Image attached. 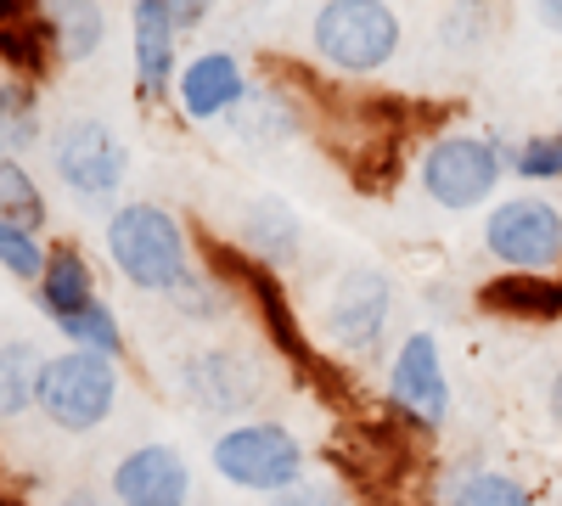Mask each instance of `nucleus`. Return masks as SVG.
Returning a JSON list of instances; mask_svg holds the SVG:
<instances>
[{
    "mask_svg": "<svg viewBox=\"0 0 562 506\" xmlns=\"http://www.w3.org/2000/svg\"><path fill=\"white\" fill-rule=\"evenodd\" d=\"M389 400L400 417L422 423V428H439L450 417V383H445V360L439 344L428 333H411L389 366Z\"/></svg>",
    "mask_w": 562,
    "mask_h": 506,
    "instance_id": "nucleus-10",
    "label": "nucleus"
},
{
    "mask_svg": "<svg viewBox=\"0 0 562 506\" xmlns=\"http://www.w3.org/2000/svg\"><path fill=\"white\" fill-rule=\"evenodd\" d=\"M551 417H557V428H562V372H557V383H551Z\"/></svg>",
    "mask_w": 562,
    "mask_h": 506,
    "instance_id": "nucleus-33",
    "label": "nucleus"
},
{
    "mask_svg": "<svg viewBox=\"0 0 562 506\" xmlns=\"http://www.w3.org/2000/svg\"><path fill=\"white\" fill-rule=\"evenodd\" d=\"M248 248H254L259 265H288L299 254V220H293V209L259 198L248 209Z\"/></svg>",
    "mask_w": 562,
    "mask_h": 506,
    "instance_id": "nucleus-19",
    "label": "nucleus"
},
{
    "mask_svg": "<svg viewBox=\"0 0 562 506\" xmlns=\"http://www.w3.org/2000/svg\"><path fill=\"white\" fill-rule=\"evenodd\" d=\"M175 383L209 417H237V411H248L259 400V366L248 355H231V349H198L180 360Z\"/></svg>",
    "mask_w": 562,
    "mask_h": 506,
    "instance_id": "nucleus-9",
    "label": "nucleus"
},
{
    "mask_svg": "<svg viewBox=\"0 0 562 506\" xmlns=\"http://www.w3.org/2000/svg\"><path fill=\"white\" fill-rule=\"evenodd\" d=\"M119 506H186L192 501V468L175 445H135L113 468Z\"/></svg>",
    "mask_w": 562,
    "mask_h": 506,
    "instance_id": "nucleus-11",
    "label": "nucleus"
},
{
    "mask_svg": "<svg viewBox=\"0 0 562 506\" xmlns=\"http://www.w3.org/2000/svg\"><path fill=\"white\" fill-rule=\"evenodd\" d=\"M270 506H355V501H349V490H344V484L304 473V479H293L288 490H276V495H270Z\"/></svg>",
    "mask_w": 562,
    "mask_h": 506,
    "instance_id": "nucleus-28",
    "label": "nucleus"
},
{
    "mask_svg": "<svg viewBox=\"0 0 562 506\" xmlns=\"http://www.w3.org/2000/svg\"><path fill=\"white\" fill-rule=\"evenodd\" d=\"M63 506H102V501L90 495V490H68V495H63Z\"/></svg>",
    "mask_w": 562,
    "mask_h": 506,
    "instance_id": "nucleus-32",
    "label": "nucleus"
},
{
    "mask_svg": "<svg viewBox=\"0 0 562 506\" xmlns=\"http://www.w3.org/2000/svg\"><path fill=\"white\" fill-rule=\"evenodd\" d=\"M108 254L124 270V282L140 293H175L186 276H198L186 225L158 203H124L108 220Z\"/></svg>",
    "mask_w": 562,
    "mask_h": 506,
    "instance_id": "nucleus-1",
    "label": "nucleus"
},
{
    "mask_svg": "<svg viewBox=\"0 0 562 506\" xmlns=\"http://www.w3.org/2000/svg\"><path fill=\"white\" fill-rule=\"evenodd\" d=\"M97 304V282H90V259L79 248H52V259H45V276H40V310L57 321L79 315Z\"/></svg>",
    "mask_w": 562,
    "mask_h": 506,
    "instance_id": "nucleus-16",
    "label": "nucleus"
},
{
    "mask_svg": "<svg viewBox=\"0 0 562 506\" xmlns=\"http://www.w3.org/2000/svg\"><path fill=\"white\" fill-rule=\"evenodd\" d=\"M535 12H540L551 29H562V0H535Z\"/></svg>",
    "mask_w": 562,
    "mask_h": 506,
    "instance_id": "nucleus-31",
    "label": "nucleus"
},
{
    "mask_svg": "<svg viewBox=\"0 0 562 506\" xmlns=\"http://www.w3.org/2000/svg\"><path fill=\"white\" fill-rule=\"evenodd\" d=\"M45 259H52V254L40 248L34 232H23V225H0V265H7L18 282H40V276H45Z\"/></svg>",
    "mask_w": 562,
    "mask_h": 506,
    "instance_id": "nucleus-26",
    "label": "nucleus"
},
{
    "mask_svg": "<svg viewBox=\"0 0 562 506\" xmlns=\"http://www.w3.org/2000/svg\"><path fill=\"white\" fill-rule=\"evenodd\" d=\"M40 142V97L34 85H0V158H18Z\"/></svg>",
    "mask_w": 562,
    "mask_h": 506,
    "instance_id": "nucleus-21",
    "label": "nucleus"
},
{
    "mask_svg": "<svg viewBox=\"0 0 562 506\" xmlns=\"http://www.w3.org/2000/svg\"><path fill=\"white\" fill-rule=\"evenodd\" d=\"M479 304L490 315H512V321H557L562 315V282L529 276V270H506V276L479 288Z\"/></svg>",
    "mask_w": 562,
    "mask_h": 506,
    "instance_id": "nucleus-14",
    "label": "nucleus"
},
{
    "mask_svg": "<svg viewBox=\"0 0 562 506\" xmlns=\"http://www.w3.org/2000/svg\"><path fill=\"white\" fill-rule=\"evenodd\" d=\"M501 180H506V158L495 142H479V135H439L422 153V192L450 214L490 203Z\"/></svg>",
    "mask_w": 562,
    "mask_h": 506,
    "instance_id": "nucleus-5",
    "label": "nucleus"
},
{
    "mask_svg": "<svg viewBox=\"0 0 562 506\" xmlns=\"http://www.w3.org/2000/svg\"><path fill=\"white\" fill-rule=\"evenodd\" d=\"M52 169L79 198H113L130 180V147L102 119H68L52 135Z\"/></svg>",
    "mask_w": 562,
    "mask_h": 506,
    "instance_id": "nucleus-6",
    "label": "nucleus"
},
{
    "mask_svg": "<svg viewBox=\"0 0 562 506\" xmlns=\"http://www.w3.org/2000/svg\"><path fill=\"white\" fill-rule=\"evenodd\" d=\"M445 506H535V490H524L506 473H467L461 484H450Z\"/></svg>",
    "mask_w": 562,
    "mask_h": 506,
    "instance_id": "nucleus-24",
    "label": "nucleus"
},
{
    "mask_svg": "<svg viewBox=\"0 0 562 506\" xmlns=\"http://www.w3.org/2000/svg\"><path fill=\"white\" fill-rule=\"evenodd\" d=\"M164 7H169L175 29H198V23L214 12V0H164Z\"/></svg>",
    "mask_w": 562,
    "mask_h": 506,
    "instance_id": "nucleus-30",
    "label": "nucleus"
},
{
    "mask_svg": "<svg viewBox=\"0 0 562 506\" xmlns=\"http://www.w3.org/2000/svg\"><path fill=\"white\" fill-rule=\"evenodd\" d=\"M315 52L344 74H378L400 52V18L383 0H326L315 12Z\"/></svg>",
    "mask_w": 562,
    "mask_h": 506,
    "instance_id": "nucleus-3",
    "label": "nucleus"
},
{
    "mask_svg": "<svg viewBox=\"0 0 562 506\" xmlns=\"http://www.w3.org/2000/svg\"><path fill=\"white\" fill-rule=\"evenodd\" d=\"M180 315H192V321H214L225 304H220V282H203V276H186V282L169 293Z\"/></svg>",
    "mask_w": 562,
    "mask_h": 506,
    "instance_id": "nucleus-29",
    "label": "nucleus"
},
{
    "mask_svg": "<svg viewBox=\"0 0 562 506\" xmlns=\"http://www.w3.org/2000/svg\"><path fill=\"white\" fill-rule=\"evenodd\" d=\"M130 34H135V85L147 97H164L175 79V18L164 0H135L130 7Z\"/></svg>",
    "mask_w": 562,
    "mask_h": 506,
    "instance_id": "nucleus-13",
    "label": "nucleus"
},
{
    "mask_svg": "<svg viewBox=\"0 0 562 506\" xmlns=\"http://www.w3.org/2000/svg\"><path fill=\"white\" fill-rule=\"evenodd\" d=\"M231 270H237V276H243V288L259 299V315H265V327H270L276 349L288 355V360H304V333H299V321L288 315V299H281L270 265H259V259H231Z\"/></svg>",
    "mask_w": 562,
    "mask_h": 506,
    "instance_id": "nucleus-18",
    "label": "nucleus"
},
{
    "mask_svg": "<svg viewBox=\"0 0 562 506\" xmlns=\"http://www.w3.org/2000/svg\"><path fill=\"white\" fill-rule=\"evenodd\" d=\"M484 248L512 270L546 276L562 259V214L546 198H506L484 220Z\"/></svg>",
    "mask_w": 562,
    "mask_h": 506,
    "instance_id": "nucleus-7",
    "label": "nucleus"
},
{
    "mask_svg": "<svg viewBox=\"0 0 562 506\" xmlns=\"http://www.w3.org/2000/svg\"><path fill=\"white\" fill-rule=\"evenodd\" d=\"M0 225H23V232L45 225V192L18 158H0Z\"/></svg>",
    "mask_w": 562,
    "mask_h": 506,
    "instance_id": "nucleus-22",
    "label": "nucleus"
},
{
    "mask_svg": "<svg viewBox=\"0 0 562 506\" xmlns=\"http://www.w3.org/2000/svg\"><path fill=\"white\" fill-rule=\"evenodd\" d=\"M52 52H57V40H52L40 0H0V57L18 74H40Z\"/></svg>",
    "mask_w": 562,
    "mask_h": 506,
    "instance_id": "nucleus-15",
    "label": "nucleus"
},
{
    "mask_svg": "<svg viewBox=\"0 0 562 506\" xmlns=\"http://www.w3.org/2000/svg\"><path fill=\"white\" fill-rule=\"evenodd\" d=\"M248 97V79L243 63L225 57V52H203L198 63L180 68V108L192 119H231Z\"/></svg>",
    "mask_w": 562,
    "mask_h": 506,
    "instance_id": "nucleus-12",
    "label": "nucleus"
},
{
    "mask_svg": "<svg viewBox=\"0 0 562 506\" xmlns=\"http://www.w3.org/2000/svg\"><path fill=\"white\" fill-rule=\"evenodd\" d=\"M45 23H52L57 57H68V63L97 57L102 40H108V12H102V0H45Z\"/></svg>",
    "mask_w": 562,
    "mask_h": 506,
    "instance_id": "nucleus-17",
    "label": "nucleus"
},
{
    "mask_svg": "<svg viewBox=\"0 0 562 506\" xmlns=\"http://www.w3.org/2000/svg\"><path fill=\"white\" fill-rule=\"evenodd\" d=\"M209 462L225 484H237V490H288L293 479H304V445L288 434V428H276V423H237V428H225L214 445H209Z\"/></svg>",
    "mask_w": 562,
    "mask_h": 506,
    "instance_id": "nucleus-4",
    "label": "nucleus"
},
{
    "mask_svg": "<svg viewBox=\"0 0 562 506\" xmlns=\"http://www.w3.org/2000/svg\"><path fill=\"white\" fill-rule=\"evenodd\" d=\"M512 175L518 180H562V130L529 135V142L512 153Z\"/></svg>",
    "mask_w": 562,
    "mask_h": 506,
    "instance_id": "nucleus-27",
    "label": "nucleus"
},
{
    "mask_svg": "<svg viewBox=\"0 0 562 506\" xmlns=\"http://www.w3.org/2000/svg\"><path fill=\"white\" fill-rule=\"evenodd\" d=\"M40 349L34 344H0V423L23 417V411L34 405V389H40Z\"/></svg>",
    "mask_w": 562,
    "mask_h": 506,
    "instance_id": "nucleus-20",
    "label": "nucleus"
},
{
    "mask_svg": "<svg viewBox=\"0 0 562 506\" xmlns=\"http://www.w3.org/2000/svg\"><path fill=\"white\" fill-rule=\"evenodd\" d=\"M389 310H394V293H389L383 270H344L333 299H326V333H333L344 355H366V349H378Z\"/></svg>",
    "mask_w": 562,
    "mask_h": 506,
    "instance_id": "nucleus-8",
    "label": "nucleus"
},
{
    "mask_svg": "<svg viewBox=\"0 0 562 506\" xmlns=\"http://www.w3.org/2000/svg\"><path fill=\"white\" fill-rule=\"evenodd\" d=\"M113 400H119V372H113V360H102V355L68 349V355H52V360L40 366L34 405H40L63 434L102 428L108 411H113Z\"/></svg>",
    "mask_w": 562,
    "mask_h": 506,
    "instance_id": "nucleus-2",
    "label": "nucleus"
},
{
    "mask_svg": "<svg viewBox=\"0 0 562 506\" xmlns=\"http://www.w3.org/2000/svg\"><path fill=\"white\" fill-rule=\"evenodd\" d=\"M231 119L243 124V135H293V124H299V119L288 113V102L276 97V90H248L243 108L231 113Z\"/></svg>",
    "mask_w": 562,
    "mask_h": 506,
    "instance_id": "nucleus-25",
    "label": "nucleus"
},
{
    "mask_svg": "<svg viewBox=\"0 0 562 506\" xmlns=\"http://www.w3.org/2000/svg\"><path fill=\"white\" fill-rule=\"evenodd\" d=\"M63 338L74 349H85V355H102V360H119L124 355V333H119V321H113V310L102 299L90 304V310H79V315H68L63 321Z\"/></svg>",
    "mask_w": 562,
    "mask_h": 506,
    "instance_id": "nucleus-23",
    "label": "nucleus"
}]
</instances>
